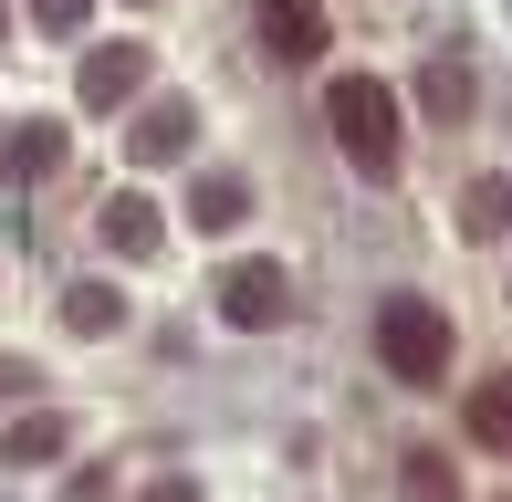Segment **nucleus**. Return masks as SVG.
<instances>
[{
  "label": "nucleus",
  "instance_id": "5",
  "mask_svg": "<svg viewBox=\"0 0 512 502\" xmlns=\"http://www.w3.org/2000/svg\"><path fill=\"white\" fill-rule=\"evenodd\" d=\"M262 42L283 63H314L324 53V11H314V0H262Z\"/></svg>",
  "mask_w": 512,
  "mask_h": 502
},
{
  "label": "nucleus",
  "instance_id": "10",
  "mask_svg": "<svg viewBox=\"0 0 512 502\" xmlns=\"http://www.w3.org/2000/svg\"><path fill=\"white\" fill-rule=\"evenodd\" d=\"M53 157H63V126H11V147H0V168H11V178H42V168H53Z\"/></svg>",
  "mask_w": 512,
  "mask_h": 502
},
{
  "label": "nucleus",
  "instance_id": "6",
  "mask_svg": "<svg viewBox=\"0 0 512 502\" xmlns=\"http://www.w3.org/2000/svg\"><path fill=\"white\" fill-rule=\"evenodd\" d=\"M136 84H147V53H136V42H105V53L84 63V105H126Z\"/></svg>",
  "mask_w": 512,
  "mask_h": 502
},
{
  "label": "nucleus",
  "instance_id": "4",
  "mask_svg": "<svg viewBox=\"0 0 512 502\" xmlns=\"http://www.w3.org/2000/svg\"><path fill=\"white\" fill-rule=\"evenodd\" d=\"M95 231H105L115 251H126V262H147V251H157V241H168V210H157V199H147V189H115V199H105V220H95Z\"/></svg>",
  "mask_w": 512,
  "mask_h": 502
},
{
  "label": "nucleus",
  "instance_id": "2",
  "mask_svg": "<svg viewBox=\"0 0 512 502\" xmlns=\"http://www.w3.org/2000/svg\"><path fill=\"white\" fill-rule=\"evenodd\" d=\"M377 356H387V377L439 387V377H450V314L418 304V293H387V304H377Z\"/></svg>",
  "mask_w": 512,
  "mask_h": 502
},
{
  "label": "nucleus",
  "instance_id": "16",
  "mask_svg": "<svg viewBox=\"0 0 512 502\" xmlns=\"http://www.w3.org/2000/svg\"><path fill=\"white\" fill-rule=\"evenodd\" d=\"M136 502H199V482H147Z\"/></svg>",
  "mask_w": 512,
  "mask_h": 502
},
{
  "label": "nucleus",
  "instance_id": "15",
  "mask_svg": "<svg viewBox=\"0 0 512 502\" xmlns=\"http://www.w3.org/2000/svg\"><path fill=\"white\" fill-rule=\"evenodd\" d=\"M84 11H95V0H32V21H42V32H84Z\"/></svg>",
  "mask_w": 512,
  "mask_h": 502
},
{
  "label": "nucleus",
  "instance_id": "14",
  "mask_svg": "<svg viewBox=\"0 0 512 502\" xmlns=\"http://www.w3.org/2000/svg\"><path fill=\"white\" fill-rule=\"evenodd\" d=\"M460 220H471V231H502V220H512V189H502V178H481V189L460 199Z\"/></svg>",
  "mask_w": 512,
  "mask_h": 502
},
{
  "label": "nucleus",
  "instance_id": "9",
  "mask_svg": "<svg viewBox=\"0 0 512 502\" xmlns=\"http://www.w3.org/2000/svg\"><path fill=\"white\" fill-rule=\"evenodd\" d=\"M418 105H429L439 126H460L471 116V63H429V74H418Z\"/></svg>",
  "mask_w": 512,
  "mask_h": 502
},
{
  "label": "nucleus",
  "instance_id": "7",
  "mask_svg": "<svg viewBox=\"0 0 512 502\" xmlns=\"http://www.w3.org/2000/svg\"><path fill=\"white\" fill-rule=\"evenodd\" d=\"M199 136V116H189V95H157L147 116H136V157H178Z\"/></svg>",
  "mask_w": 512,
  "mask_h": 502
},
{
  "label": "nucleus",
  "instance_id": "8",
  "mask_svg": "<svg viewBox=\"0 0 512 502\" xmlns=\"http://www.w3.org/2000/svg\"><path fill=\"white\" fill-rule=\"evenodd\" d=\"M471 440H481V450H512V367L481 377V398H471Z\"/></svg>",
  "mask_w": 512,
  "mask_h": 502
},
{
  "label": "nucleus",
  "instance_id": "12",
  "mask_svg": "<svg viewBox=\"0 0 512 502\" xmlns=\"http://www.w3.org/2000/svg\"><path fill=\"white\" fill-rule=\"evenodd\" d=\"M241 210H251V189H241V178H199V220H209V231H230Z\"/></svg>",
  "mask_w": 512,
  "mask_h": 502
},
{
  "label": "nucleus",
  "instance_id": "1",
  "mask_svg": "<svg viewBox=\"0 0 512 502\" xmlns=\"http://www.w3.org/2000/svg\"><path fill=\"white\" fill-rule=\"evenodd\" d=\"M324 126H335V147L356 157L366 178L398 168V84H377V74H335V84H324Z\"/></svg>",
  "mask_w": 512,
  "mask_h": 502
},
{
  "label": "nucleus",
  "instance_id": "13",
  "mask_svg": "<svg viewBox=\"0 0 512 502\" xmlns=\"http://www.w3.org/2000/svg\"><path fill=\"white\" fill-rule=\"evenodd\" d=\"M0 450H11V461H53V450H63V419H21Z\"/></svg>",
  "mask_w": 512,
  "mask_h": 502
},
{
  "label": "nucleus",
  "instance_id": "3",
  "mask_svg": "<svg viewBox=\"0 0 512 502\" xmlns=\"http://www.w3.org/2000/svg\"><path fill=\"white\" fill-rule=\"evenodd\" d=\"M283 314H293V283H283V262H230V272H220V325L262 335V325H283Z\"/></svg>",
  "mask_w": 512,
  "mask_h": 502
},
{
  "label": "nucleus",
  "instance_id": "11",
  "mask_svg": "<svg viewBox=\"0 0 512 502\" xmlns=\"http://www.w3.org/2000/svg\"><path fill=\"white\" fill-rule=\"evenodd\" d=\"M63 314H74V335H115V325H126V304H115L105 283H74V293H63Z\"/></svg>",
  "mask_w": 512,
  "mask_h": 502
}]
</instances>
